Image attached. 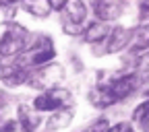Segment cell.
<instances>
[{"mask_svg": "<svg viewBox=\"0 0 149 132\" xmlns=\"http://www.w3.org/2000/svg\"><path fill=\"white\" fill-rule=\"evenodd\" d=\"M110 31H112V29H110L104 21L93 23V25H89V27H87V31H85V39H87V41H91V44H97V41H102V39H108Z\"/></svg>", "mask_w": 149, "mask_h": 132, "instance_id": "cell-8", "label": "cell"}, {"mask_svg": "<svg viewBox=\"0 0 149 132\" xmlns=\"http://www.w3.org/2000/svg\"><path fill=\"white\" fill-rule=\"evenodd\" d=\"M17 15L15 4H0V25H10Z\"/></svg>", "mask_w": 149, "mask_h": 132, "instance_id": "cell-14", "label": "cell"}, {"mask_svg": "<svg viewBox=\"0 0 149 132\" xmlns=\"http://www.w3.org/2000/svg\"><path fill=\"white\" fill-rule=\"evenodd\" d=\"M0 132H29V130H25L23 124L19 122V120H17V122L13 120V122H6V124L0 126Z\"/></svg>", "mask_w": 149, "mask_h": 132, "instance_id": "cell-16", "label": "cell"}, {"mask_svg": "<svg viewBox=\"0 0 149 132\" xmlns=\"http://www.w3.org/2000/svg\"><path fill=\"white\" fill-rule=\"evenodd\" d=\"M108 132H135L130 124H116L114 128H110Z\"/></svg>", "mask_w": 149, "mask_h": 132, "instance_id": "cell-17", "label": "cell"}, {"mask_svg": "<svg viewBox=\"0 0 149 132\" xmlns=\"http://www.w3.org/2000/svg\"><path fill=\"white\" fill-rule=\"evenodd\" d=\"M70 120H72V109L70 107H62L58 111H54V116L50 118L48 126L50 128H64V126L70 124Z\"/></svg>", "mask_w": 149, "mask_h": 132, "instance_id": "cell-11", "label": "cell"}, {"mask_svg": "<svg viewBox=\"0 0 149 132\" xmlns=\"http://www.w3.org/2000/svg\"><path fill=\"white\" fill-rule=\"evenodd\" d=\"M133 120H135L137 124H141V128H143V130H147V128H149V99H147V101H143V103L135 109Z\"/></svg>", "mask_w": 149, "mask_h": 132, "instance_id": "cell-13", "label": "cell"}, {"mask_svg": "<svg viewBox=\"0 0 149 132\" xmlns=\"http://www.w3.org/2000/svg\"><path fill=\"white\" fill-rule=\"evenodd\" d=\"M23 6L29 15L37 17V19H46L52 10V2L50 0H23Z\"/></svg>", "mask_w": 149, "mask_h": 132, "instance_id": "cell-7", "label": "cell"}, {"mask_svg": "<svg viewBox=\"0 0 149 132\" xmlns=\"http://www.w3.org/2000/svg\"><path fill=\"white\" fill-rule=\"evenodd\" d=\"M19 122L23 124V128H25V130L33 132V130L37 128V124L42 122V118H40V116H35L27 105H19Z\"/></svg>", "mask_w": 149, "mask_h": 132, "instance_id": "cell-9", "label": "cell"}, {"mask_svg": "<svg viewBox=\"0 0 149 132\" xmlns=\"http://www.w3.org/2000/svg\"><path fill=\"white\" fill-rule=\"evenodd\" d=\"M145 4H149V0H145Z\"/></svg>", "mask_w": 149, "mask_h": 132, "instance_id": "cell-20", "label": "cell"}, {"mask_svg": "<svg viewBox=\"0 0 149 132\" xmlns=\"http://www.w3.org/2000/svg\"><path fill=\"white\" fill-rule=\"evenodd\" d=\"M128 39H130V31H128V29H124V27L112 29L110 35H108V52L124 50V46L128 44Z\"/></svg>", "mask_w": 149, "mask_h": 132, "instance_id": "cell-6", "label": "cell"}, {"mask_svg": "<svg viewBox=\"0 0 149 132\" xmlns=\"http://www.w3.org/2000/svg\"><path fill=\"white\" fill-rule=\"evenodd\" d=\"M70 91L66 89H48L44 91L42 95H37L35 101H33V107L37 111H58L62 107H68L70 105Z\"/></svg>", "mask_w": 149, "mask_h": 132, "instance_id": "cell-3", "label": "cell"}, {"mask_svg": "<svg viewBox=\"0 0 149 132\" xmlns=\"http://www.w3.org/2000/svg\"><path fill=\"white\" fill-rule=\"evenodd\" d=\"M139 68H141V70H149V52H143V54H141Z\"/></svg>", "mask_w": 149, "mask_h": 132, "instance_id": "cell-18", "label": "cell"}, {"mask_svg": "<svg viewBox=\"0 0 149 132\" xmlns=\"http://www.w3.org/2000/svg\"><path fill=\"white\" fill-rule=\"evenodd\" d=\"M110 130V124H108V120L106 118H100V120H95L91 126H87L83 132H108Z\"/></svg>", "mask_w": 149, "mask_h": 132, "instance_id": "cell-15", "label": "cell"}, {"mask_svg": "<svg viewBox=\"0 0 149 132\" xmlns=\"http://www.w3.org/2000/svg\"><path fill=\"white\" fill-rule=\"evenodd\" d=\"M124 2L122 0H93V12L100 17V21L108 23L122 15Z\"/></svg>", "mask_w": 149, "mask_h": 132, "instance_id": "cell-5", "label": "cell"}, {"mask_svg": "<svg viewBox=\"0 0 149 132\" xmlns=\"http://www.w3.org/2000/svg\"><path fill=\"white\" fill-rule=\"evenodd\" d=\"M27 37H29V31L23 25L10 23L6 27L4 35L0 37V56L8 58V60L19 58L21 52L25 50V46H27Z\"/></svg>", "mask_w": 149, "mask_h": 132, "instance_id": "cell-1", "label": "cell"}, {"mask_svg": "<svg viewBox=\"0 0 149 132\" xmlns=\"http://www.w3.org/2000/svg\"><path fill=\"white\" fill-rule=\"evenodd\" d=\"M137 85H139V77H137V74H118V77H114L104 87L108 89V93L116 101H120V99L128 97L130 93L137 89Z\"/></svg>", "mask_w": 149, "mask_h": 132, "instance_id": "cell-4", "label": "cell"}, {"mask_svg": "<svg viewBox=\"0 0 149 132\" xmlns=\"http://www.w3.org/2000/svg\"><path fill=\"white\" fill-rule=\"evenodd\" d=\"M135 50L141 52V50H147L149 48V23L147 25H141L137 31H135Z\"/></svg>", "mask_w": 149, "mask_h": 132, "instance_id": "cell-12", "label": "cell"}, {"mask_svg": "<svg viewBox=\"0 0 149 132\" xmlns=\"http://www.w3.org/2000/svg\"><path fill=\"white\" fill-rule=\"evenodd\" d=\"M0 4H15V0H0Z\"/></svg>", "mask_w": 149, "mask_h": 132, "instance_id": "cell-19", "label": "cell"}, {"mask_svg": "<svg viewBox=\"0 0 149 132\" xmlns=\"http://www.w3.org/2000/svg\"><path fill=\"white\" fill-rule=\"evenodd\" d=\"M60 15H62L64 31L74 35L87 19V6H85L83 0H64L62 6H60Z\"/></svg>", "mask_w": 149, "mask_h": 132, "instance_id": "cell-2", "label": "cell"}, {"mask_svg": "<svg viewBox=\"0 0 149 132\" xmlns=\"http://www.w3.org/2000/svg\"><path fill=\"white\" fill-rule=\"evenodd\" d=\"M89 101L95 105V107H108V105H112V103H116V99L108 93V89L102 85V87H97L95 91L89 95Z\"/></svg>", "mask_w": 149, "mask_h": 132, "instance_id": "cell-10", "label": "cell"}]
</instances>
